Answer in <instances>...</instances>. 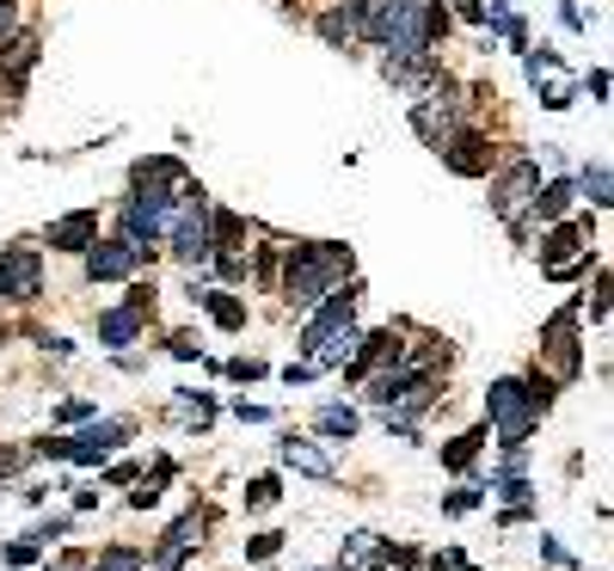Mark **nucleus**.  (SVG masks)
<instances>
[{"instance_id":"1","label":"nucleus","mask_w":614,"mask_h":571,"mask_svg":"<svg viewBox=\"0 0 614 571\" xmlns=\"http://www.w3.org/2000/svg\"><path fill=\"white\" fill-rule=\"evenodd\" d=\"M338 277H351V252L344 247H295L289 252V283H283V295H289L295 308H314L326 289H338Z\"/></svg>"},{"instance_id":"2","label":"nucleus","mask_w":614,"mask_h":571,"mask_svg":"<svg viewBox=\"0 0 614 571\" xmlns=\"http://www.w3.org/2000/svg\"><path fill=\"white\" fill-rule=\"evenodd\" d=\"M486 412H491V424H498V436H504V448H522L528 431L541 424V406H535V393H528V381H491Z\"/></svg>"},{"instance_id":"3","label":"nucleus","mask_w":614,"mask_h":571,"mask_svg":"<svg viewBox=\"0 0 614 571\" xmlns=\"http://www.w3.org/2000/svg\"><path fill=\"white\" fill-rule=\"evenodd\" d=\"M167 233H172V252H179L184 264H203V259H209V197H203L197 185L179 191Z\"/></svg>"},{"instance_id":"4","label":"nucleus","mask_w":614,"mask_h":571,"mask_svg":"<svg viewBox=\"0 0 614 571\" xmlns=\"http://www.w3.org/2000/svg\"><path fill=\"white\" fill-rule=\"evenodd\" d=\"M541 351H547V363H553V381H571V375H578V308L553 313Z\"/></svg>"},{"instance_id":"5","label":"nucleus","mask_w":614,"mask_h":571,"mask_svg":"<svg viewBox=\"0 0 614 571\" xmlns=\"http://www.w3.org/2000/svg\"><path fill=\"white\" fill-rule=\"evenodd\" d=\"M37 277H44V264L31 247H13L0 259V301H31L37 295Z\"/></svg>"},{"instance_id":"6","label":"nucleus","mask_w":614,"mask_h":571,"mask_svg":"<svg viewBox=\"0 0 614 571\" xmlns=\"http://www.w3.org/2000/svg\"><path fill=\"white\" fill-rule=\"evenodd\" d=\"M535 191H541L535 167H528V160H516V167H510L504 179H498V191H491V209H498V216H504V221H516L522 209L535 203Z\"/></svg>"},{"instance_id":"7","label":"nucleus","mask_w":614,"mask_h":571,"mask_svg":"<svg viewBox=\"0 0 614 571\" xmlns=\"http://www.w3.org/2000/svg\"><path fill=\"white\" fill-rule=\"evenodd\" d=\"M443 160L461 179H479V172H491V141L479 129H455V136H443Z\"/></svg>"},{"instance_id":"8","label":"nucleus","mask_w":614,"mask_h":571,"mask_svg":"<svg viewBox=\"0 0 614 571\" xmlns=\"http://www.w3.org/2000/svg\"><path fill=\"white\" fill-rule=\"evenodd\" d=\"M123 436H129V424H123V418H105V424H92L87 436H68V455H61V461L92 467V461H105V455L123 443Z\"/></svg>"},{"instance_id":"9","label":"nucleus","mask_w":614,"mask_h":571,"mask_svg":"<svg viewBox=\"0 0 614 571\" xmlns=\"http://www.w3.org/2000/svg\"><path fill=\"white\" fill-rule=\"evenodd\" d=\"M351 313H356V283H344V289H326V308L302 326V344H320L326 332H338V326H351Z\"/></svg>"},{"instance_id":"10","label":"nucleus","mask_w":614,"mask_h":571,"mask_svg":"<svg viewBox=\"0 0 614 571\" xmlns=\"http://www.w3.org/2000/svg\"><path fill=\"white\" fill-rule=\"evenodd\" d=\"M49 252H87V247H99V216L92 209H75V216H61V221H49Z\"/></svg>"},{"instance_id":"11","label":"nucleus","mask_w":614,"mask_h":571,"mask_svg":"<svg viewBox=\"0 0 614 571\" xmlns=\"http://www.w3.org/2000/svg\"><path fill=\"white\" fill-rule=\"evenodd\" d=\"M141 252L129 240H111V247H87V277L92 283H111V277H129Z\"/></svg>"},{"instance_id":"12","label":"nucleus","mask_w":614,"mask_h":571,"mask_svg":"<svg viewBox=\"0 0 614 571\" xmlns=\"http://www.w3.org/2000/svg\"><path fill=\"white\" fill-rule=\"evenodd\" d=\"M455 117H461V105H455V99H443V93H436V99H424V105L412 111L418 136H424V141H436V148H443V136H455Z\"/></svg>"},{"instance_id":"13","label":"nucleus","mask_w":614,"mask_h":571,"mask_svg":"<svg viewBox=\"0 0 614 571\" xmlns=\"http://www.w3.org/2000/svg\"><path fill=\"white\" fill-rule=\"evenodd\" d=\"M197 540H203V516L191 510V516H179V523L167 528V540H160V553H154V566H160V571H172L184 553H191V547H197Z\"/></svg>"},{"instance_id":"14","label":"nucleus","mask_w":614,"mask_h":571,"mask_svg":"<svg viewBox=\"0 0 614 571\" xmlns=\"http://www.w3.org/2000/svg\"><path fill=\"white\" fill-rule=\"evenodd\" d=\"M583 233H590L583 221H571V228H553V233H547V247H541V264H547V271L571 264V259L583 252Z\"/></svg>"},{"instance_id":"15","label":"nucleus","mask_w":614,"mask_h":571,"mask_svg":"<svg viewBox=\"0 0 614 571\" xmlns=\"http://www.w3.org/2000/svg\"><path fill=\"white\" fill-rule=\"evenodd\" d=\"M356 32H363V0H344V7H332V13L320 19V37H326V44H351Z\"/></svg>"},{"instance_id":"16","label":"nucleus","mask_w":614,"mask_h":571,"mask_svg":"<svg viewBox=\"0 0 614 571\" xmlns=\"http://www.w3.org/2000/svg\"><path fill=\"white\" fill-rule=\"evenodd\" d=\"M141 332V313L136 308H111V313H99V344H111V351H117V344H129Z\"/></svg>"},{"instance_id":"17","label":"nucleus","mask_w":614,"mask_h":571,"mask_svg":"<svg viewBox=\"0 0 614 571\" xmlns=\"http://www.w3.org/2000/svg\"><path fill=\"white\" fill-rule=\"evenodd\" d=\"M283 461H289V467H302V473H314V479H332V461H326L320 448L295 443V436H283Z\"/></svg>"},{"instance_id":"18","label":"nucleus","mask_w":614,"mask_h":571,"mask_svg":"<svg viewBox=\"0 0 614 571\" xmlns=\"http://www.w3.org/2000/svg\"><path fill=\"white\" fill-rule=\"evenodd\" d=\"M541 75H559V56H528V80H541ZM547 105L553 111L571 105V87H566V80H553V87H547Z\"/></svg>"},{"instance_id":"19","label":"nucleus","mask_w":614,"mask_h":571,"mask_svg":"<svg viewBox=\"0 0 614 571\" xmlns=\"http://www.w3.org/2000/svg\"><path fill=\"white\" fill-rule=\"evenodd\" d=\"M197 301H209L215 326H228V332H240V326H246V301H234L228 289H209V295H197Z\"/></svg>"},{"instance_id":"20","label":"nucleus","mask_w":614,"mask_h":571,"mask_svg":"<svg viewBox=\"0 0 614 571\" xmlns=\"http://www.w3.org/2000/svg\"><path fill=\"white\" fill-rule=\"evenodd\" d=\"M571 197H578V191H571L566 185V179H559V185H547V191H535V209H541V216H566V209H571Z\"/></svg>"},{"instance_id":"21","label":"nucleus","mask_w":614,"mask_h":571,"mask_svg":"<svg viewBox=\"0 0 614 571\" xmlns=\"http://www.w3.org/2000/svg\"><path fill=\"white\" fill-rule=\"evenodd\" d=\"M479 443H486V436H479V431H467V436H455V443H448V448H443V461H448V467H455V473H461V467H474V455H479Z\"/></svg>"},{"instance_id":"22","label":"nucleus","mask_w":614,"mask_h":571,"mask_svg":"<svg viewBox=\"0 0 614 571\" xmlns=\"http://www.w3.org/2000/svg\"><path fill=\"white\" fill-rule=\"evenodd\" d=\"M320 431L326 436H356V412H351V406H326V412H320Z\"/></svg>"},{"instance_id":"23","label":"nucleus","mask_w":614,"mask_h":571,"mask_svg":"<svg viewBox=\"0 0 614 571\" xmlns=\"http://www.w3.org/2000/svg\"><path fill=\"white\" fill-rule=\"evenodd\" d=\"M31 62H37V44H31V37H19V44H13V56H7V80H13V87H19Z\"/></svg>"},{"instance_id":"24","label":"nucleus","mask_w":614,"mask_h":571,"mask_svg":"<svg viewBox=\"0 0 614 571\" xmlns=\"http://www.w3.org/2000/svg\"><path fill=\"white\" fill-rule=\"evenodd\" d=\"M92 571H141V553H136V547H111Z\"/></svg>"},{"instance_id":"25","label":"nucleus","mask_w":614,"mask_h":571,"mask_svg":"<svg viewBox=\"0 0 614 571\" xmlns=\"http://www.w3.org/2000/svg\"><path fill=\"white\" fill-rule=\"evenodd\" d=\"M583 197H590V203H596V209H602V203H609V167H590V172H583Z\"/></svg>"},{"instance_id":"26","label":"nucleus","mask_w":614,"mask_h":571,"mask_svg":"<svg viewBox=\"0 0 614 571\" xmlns=\"http://www.w3.org/2000/svg\"><path fill=\"white\" fill-rule=\"evenodd\" d=\"M246 504H252V510H271V504H276V479H271V473L252 479V486H246Z\"/></svg>"},{"instance_id":"27","label":"nucleus","mask_w":614,"mask_h":571,"mask_svg":"<svg viewBox=\"0 0 614 571\" xmlns=\"http://www.w3.org/2000/svg\"><path fill=\"white\" fill-rule=\"evenodd\" d=\"M37 553H44V540H37V535H25V540H13V547H7V559H13V566H31Z\"/></svg>"},{"instance_id":"28","label":"nucleus","mask_w":614,"mask_h":571,"mask_svg":"<svg viewBox=\"0 0 614 571\" xmlns=\"http://www.w3.org/2000/svg\"><path fill=\"white\" fill-rule=\"evenodd\" d=\"M276 547H283V535H252L246 540V559H271Z\"/></svg>"},{"instance_id":"29","label":"nucleus","mask_w":614,"mask_h":571,"mask_svg":"<svg viewBox=\"0 0 614 571\" xmlns=\"http://www.w3.org/2000/svg\"><path fill=\"white\" fill-rule=\"evenodd\" d=\"M228 375H234V381H259V375H264V363H252V356H240V363H228Z\"/></svg>"},{"instance_id":"30","label":"nucleus","mask_w":614,"mask_h":571,"mask_svg":"<svg viewBox=\"0 0 614 571\" xmlns=\"http://www.w3.org/2000/svg\"><path fill=\"white\" fill-rule=\"evenodd\" d=\"M172 356H184V363H191V356H197V339H191V332H179V339H172Z\"/></svg>"},{"instance_id":"31","label":"nucleus","mask_w":614,"mask_h":571,"mask_svg":"<svg viewBox=\"0 0 614 571\" xmlns=\"http://www.w3.org/2000/svg\"><path fill=\"white\" fill-rule=\"evenodd\" d=\"M13 19H19V0H0V37L13 32Z\"/></svg>"},{"instance_id":"32","label":"nucleus","mask_w":614,"mask_h":571,"mask_svg":"<svg viewBox=\"0 0 614 571\" xmlns=\"http://www.w3.org/2000/svg\"><path fill=\"white\" fill-rule=\"evenodd\" d=\"M19 467H25V455H19V448H0V473H19Z\"/></svg>"},{"instance_id":"33","label":"nucleus","mask_w":614,"mask_h":571,"mask_svg":"<svg viewBox=\"0 0 614 571\" xmlns=\"http://www.w3.org/2000/svg\"><path fill=\"white\" fill-rule=\"evenodd\" d=\"M461 13H467V19H486V7H479V0H461Z\"/></svg>"},{"instance_id":"34","label":"nucleus","mask_w":614,"mask_h":571,"mask_svg":"<svg viewBox=\"0 0 614 571\" xmlns=\"http://www.w3.org/2000/svg\"><path fill=\"white\" fill-rule=\"evenodd\" d=\"M56 571H80V559H56Z\"/></svg>"}]
</instances>
